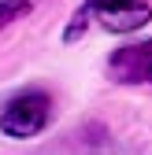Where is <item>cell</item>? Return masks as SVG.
Segmentation results:
<instances>
[{"mask_svg": "<svg viewBox=\"0 0 152 155\" xmlns=\"http://www.w3.org/2000/svg\"><path fill=\"white\" fill-rule=\"evenodd\" d=\"M152 18V4L148 0H85L74 11L71 26L63 30V41H78L89 22L104 26L108 33H134Z\"/></svg>", "mask_w": 152, "mask_h": 155, "instance_id": "obj_1", "label": "cell"}, {"mask_svg": "<svg viewBox=\"0 0 152 155\" xmlns=\"http://www.w3.org/2000/svg\"><path fill=\"white\" fill-rule=\"evenodd\" d=\"M48 114H52V100L48 92L41 89H26L11 96V100L0 107V129L15 140H26V137H37L45 126H48Z\"/></svg>", "mask_w": 152, "mask_h": 155, "instance_id": "obj_2", "label": "cell"}, {"mask_svg": "<svg viewBox=\"0 0 152 155\" xmlns=\"http://www.w3.org/2000/svg\"><path fill=\"white\" fill-rule=\"evenodd\" d=\"M108 74L123 85H152V41L126 45L108 55Z\"/></svg>", "mask_w": 152, "mask_h": 155, "instance_id": "obj_3", "label": "cell"}, {"mask_svg": "<svg viewBox=\"0 0 152 155\" xmlns=\"http://www.w3.org/2000/svg\"><path fill=\"white\" fill-rule=\"evenodd\" d=\"M30 0H0V30L4 26H11L15 18H22V15H30Z\"/></svg>", "mask_w": 152, "mask_h": 155, "instance_id": "obj_4", "label": "cell"}]
</instances>
